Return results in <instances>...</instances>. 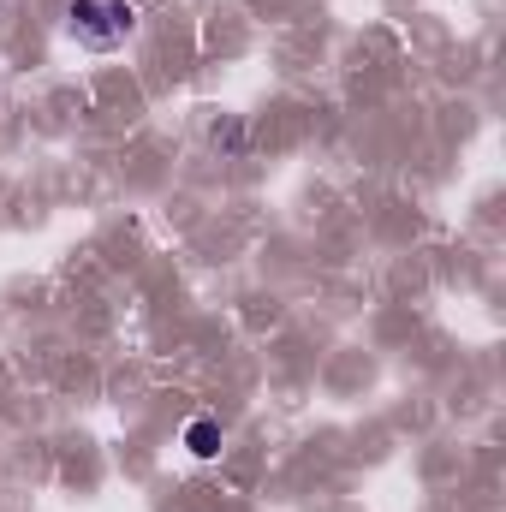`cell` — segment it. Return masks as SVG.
<instances>
[{
	"label": "cell",
	"mask_w": 506,
	"mask_h": 512,
	"mask_svg": "<svg viewBox=\"0 0 506 512\" xmlns=\"http://www.w3.org/2000/svg\"><path fill=\"white\" fill-rule=\"evenodd\" d=\"M66 24H72V36L84 48L108 54V48H120L131 30H137V6L131 0H72L66 6Z\"/></svg>",
	"instance_id": "6da1fadb"
},
{
	"label": "cell",
	"mask_w": 506,
	"mask_h": 512,
	"mask_svg": "<svg viewBox=\"0 0 506 512\" xmlns=\"http://www.w3.org/2000/svg\"><path fill=\"white\" fill-rule=\"evenodd\" d=\"M185 447H191L197 459H215V453H221V429H215L209 417H197V423L185 429Z\"/></svg>",
	"instance_id": "7a4b0ae2"
}]
</instances>
